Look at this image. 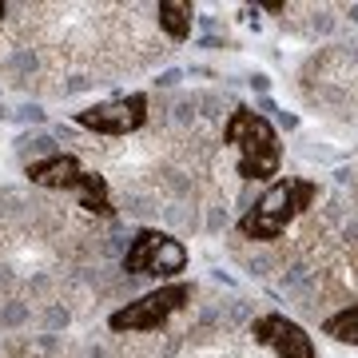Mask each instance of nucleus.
<instances>
[{"label": "nucleus", "instance_id": "obj_3", "mask_svg": "<svg viewBox=\"0 0 358 358\" xmlns=\"http://www.w3.org/2000/svg\"><path fill=\"white\" fill-rule=\"evenodd\" d=\"M24 176L32 187H44V192H68L76 195V203L88 211V215H100V219H112L115 207H112V187L100 171L80 164V155L72 152H52V155H40L24 167Z\"/></svg>", "mask_w": 358, "mask_h": 358}, {"label": "nucleus", "instance_id": "obj_4", "mask_svg": "<svg viewBox=\"0 0 358 358\" xmlns=\"http://www.w3.org/2000/svg\"><path fill=\"white\" fill-rule=\"evenodd\" d=\"M192 299H195V282H187V279L159 282L155 291L115 307L108 315V331L112 334H152L159 327H167L183 307H192Z\"/></svg>", "mask_w": 358, "mask_h": 358}, {"label": "nucleus", "instance_id": "obj_5", "mask_svg": "<svg viewBox=\"0 0 358 358\" xmlns=\"http://www.w3.org/2000/svg\"><path fill=\"white\" fill-rule=\"evenodd\" d=\"M187 263H192L187 243L159 227H140L128 239V251L120 259L124 275H131V279H164V282H176L187 271Z\"/></svg>", "mask_w": 358, "mask_h": 358}, {"label": "nucleus", "instance_id": "obj_6", "mask_svg": "<svg viewBox=\"0 0 358 358\" xmlns=\"http://www.w3.org/2000/svg\"><path fill=\"white\" fill-rule=\"evenodd\" d=\"M148 115H152V100L143 92H124L112 100L88 103L76 112V124L92 136H112V140H128L140 128H148Z\"/></svg>", "mask_w": 358, "mask_h": 358}, {"label": "nucleus", "instance_id": "obj_2", "mask_svg": "<svg viewBox=\"0 0 358 358\" xmlns=\"http://www.w3.org/2000/svg\"><path fill=\"white\" fill-rule=\"evenodd\" d=\"M223 148L235 155V176L247 183H275L282 171V136L263 112L235 103L223 120Z\"/></svg>", "mask_w": 358, "mask_h": 358}, {"label": "nucleus", "instance_id": "obj_9", "mask_svg": "<svg viewBox=\"0 0 358 358\" xmlns=\"http://www.w3.org/2000/svg\"><path fill=\"white\" fill-rule=\"evenodd\" d=\"M322 334L334 338V343H343V346H358V303L327 315V319H322Z\"/></svg>", "mask_w": 358, "mask_h": 358}, {"label": "nucleus", "instance_id": "obj_8", "mask_svg": "<svg viewBox=\"0 0 358 358\" xmlns=\"http://www.w3.org/2000/svg\"><path fill=\"white\" fill-rule=\"evenodd\" d=\"M155 24L167 32L171 44H183L195 28V4L192 0H159L155 4Z\"/></svg>", "mask_w": 358, "mask_h": 358}, {"label": "nucleus", "instance_id": "obj_10", "mask_svg": "<svg viewBox=\"0 0 358 358\" xmlns=\"http://www.w3.org/2000/svg\"><path fill=\"white\" fill-rule=\"evenodd\" d=\"M8 13H13V8H8V4L0 0V28H4V20H8Z\"/></svg>", "mask_w": 358, "mask_h": 358}, {"label": "nucleus", "instance_id": "obj_7", "mask_svg": "<svg viewBox=\"0 0 358 358\" xmlns=\"http://www.w3.org/2000/svg\"><path fill=\"white\" fill-rule=\"evenodd\" d=\"M247 334H251L255 346H267L275 358H319V346L307 334V327H299L294 319H287L279 310H267V315L251 319Z\"/></svg>", "mask_w": 358, "mask_h": 358}, {"label": "nucleus", "instance_id": "obj_1", "mask_svg": "<svg viewBox=\"0 0 358 358\" xmlns=\"http://www.w3.org/2000/svg\"><path fill=\"white\" fill-rule=\"evenodd\" d=\"M322 187L307 176H279L275 183H267V192L247 207L235 231L247 243H279L282 235L319 203Z\"/></svg>", "mask_w": 358, "mask_h": 358}]
</instances>
